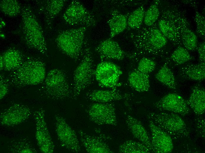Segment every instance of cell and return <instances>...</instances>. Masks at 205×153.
<instances>
[{
	"instance_id": "obj_9",
	"label": "cell",
	"mask_w": 205,
	"mask_h": 153,
	"mask_svg": "<svg viewBox=\"0 0 205 153\" xmlns=\"http://www.w3.org/2000/svg\"><path fill=\"white\" fill-rule=\"evenodd\" d=\"M122 73L120 67L117 64L110 61H102L95 69V78L100 87L116 90L120 85L118 82Z\"/></svg>"
},
{
	"instance_id": "obj_30",
	"label": "cell",
	"mask_w": 205,
	"mask_h": 153,
	"mask_svg": "<svg viewBox=\"0 0 205 153\" xmlns=\"http://www.w3.org/2000/svg\"><path fill=\"white\" fill-rule=\"evenodd\" d=\"M22 6L16 0H1L0 1V10L5 15L15 17L21 13Z\"/></svg>"
},
{
	"instance_id": "obj_8",
	"label": "cell",
	"mask_w": 205,
	"mask_h": 153,
	"mask_svg": "<svg viewBox=\"0 0 205 153\" xmlns=\"http://www.w3.org/2000/svg\"><path fill=\"white\" fill-rule=\"evenodd\" d=\"M176 6L168 5L161 10L160 18L157 22L160 30L173 44L180 46L182 43L177 25Z\"/></svg>"
},
{
	"instance_id": "obj_36",
	"label": "cell",
	"mask_w": 205,
	"mask_h": 153,
	"mask_svg": "<svg viewBox=\"0 0 205 153\" xmlns=\"http://www.w3.org/2000/svg\"><path fill=\"white\" fill-rule=\"evenodd\" d=\"M194 20L196 25L197 33L202 37L205 38V19L204 16L199 12H195Z\"/></svg>"
},
{
	"instance_id": "obj_5",
	"label": "cell",
	"mask_w": 205,
	"mask_h": 153,
	"mask_svg": "<svg viewBox=\"0 0 205 153\" xmlns=\"http://www.w3.org/2000/svg\"><path fill=\"white\" fill-rule=\"evenodd\" d=\"M147 117L171 138L177 139L187 137L190 134L189 128L177 114L151 112L147 114Z\"/></svg>"
},
{
	"instance_id": "obj_31",
	"label": "cell",
	"mask_w": 205,
	"mask_h": 153,
	"mask_svg": "<svg viewBox=\"0 0 205 153\" xmlns=\"http://www.w3.org/2000/svg\"><path fill=\"white\" fill-rule=\"evenodd\" d=\"M145 11L144 6L142 5L130 14L128 19L127 27L135 29L140 28L143 21Z\"/></svg>"
},
{
	"instance_id": "obj_17",
	"label": "cell",
	"mask_w": 205,
	"mask_h": 153,
	"mask_svg": "<svg viewBox=\"0 0 205 153\" xmlns=\"http://www.w3.org/2000/svg\"><path fill=\"white\" fill-rule=\"evenodd\" d=\"M31 114V111L27 106L14 104L1 114L0 124L7 126L17 125L25 121Z\"/></svg>"
},
{
	"instance_id": "obj_24",
	"label": "cell",
	"mask_w": 205,
	"mask_h": 153,
	"mask_svg": "<svg viewBox=\"0 0 205 153\" xmlns=\"http://www.w3.org/2000/svg\"><path fill=\"white\" fill-rule=\"evenodd\" d=\"M1 55L4 62V70L8 71L11 72L18 68L25 59L22 52L15 48L9 49Z\"/></svg>"
},
{
	"instance_id": "obj_37",
	"label": "cell",
	"mask_w": 205,
	"mask_h": 153,
	"mask_svg": "<svg viewBox=\"0 0 205 153\" xmlns=\"http://www.w3.org/2000/svg\"><path fill=\"white\" fill-rule=\"evenodd\" d=\"M9 82L7 78L4 75L0 76V99H2L7 94L9 90Z\"/></svg>"
},
{
	"instance_id": "obj_2",
	"label": "cell",
	"mask_w": 205,
	"mask_h": 153,
	"mask_svg": "<svg viewBox=\"0 0 205 153\" xmlns=\"http://www.w3.org/2000/svg\"><path fill=\"white\" fill-rule=\"evenodd\" d=\"M46 72L45 64L41 60L27 58L18 68L10 72L7 78L9 84L20 88L43 82Z\"/></svg>"
},
{
	"instance_id": "obj_11",
	"label": "cell",
	"mask_w": 205,
	"mask_h": 153,
	"mask_svg": "<svg viewBox=\"0 0 205 153\" xmlns=\"http://www.w3.org/2000/svg\"><path fill=\"white\" fill-rule=\"evenodd\" d=\"M63 18L72 25L94 26L96 22L93 15L79 1L72 0L63 15Z\"/></svg>"
},
{
	"instance_id": "obj_15",
	"label": "cell",
	"mask_w": 205,
	"mask_h": 153,
	"mask_svg": "<svg viewBox=\"0 0 205 153\" xmlns=\"http://www.w3.org/2000/svg\"><path fill=\"white\" fill-rule=\"evenodd\" d=\"M153 106L161 110H166L184 116L190 112L187 102L181 95L175 93L168 94L155 102Z\"/></svg>"
},
{
	"instance_id": "obj_27",
	"label": "cell",
	"mask_w": 205,
	"mask_h": 153,
	"mask_svg": "<svg viewBox=\"0 0 205 153\" xmlns=\"http://www.w3.org/2000/svg\"><path fill=\"white\" fill-rule=\"evenodd\" d=\"M179 72L181 76L185 79L203 81L205 78V63L186 65L180 69Z\"/></svg>"
},
{
	"instance_id": "obj_34",
	"label": "cell",
	"mask_w": 205,
	"mask_h": 153,
	"mask_svg": "<svg viewBox=\"0 0 205 153\" xmlns=\"http://www.w3.org/2000/svg\"><path fill=\"white\" fill-rule=\"evenodd\" d=\"M170 58L177 65L183 64L192 59V57L188 50L180 46H178L173 52Z\"/></svg>"
},
{
	"instance_id": "obj_22",
	"label": "cell",
	"mask_w": 205,
	"mask_h": 153,
	"mask_svg": "<svg viewBox=\"0 0 205 153\" xmlns=\"http://www.w3.org/2000/svg\"><path fill=\"white\" fill-rule=\"evenodd\" d=\"M111 17L107 21L110 29V37L113 38L122 32L127 27V21L130 14H124L118 10L113 9Z\"/></svg>"
},
{
	"instance_id": "obj_35",
	"label": "cell",
	"mask_w": 205,
	"mask_h": 153,
	"mask_svg": "<svg viewBox=\"0 0 205 153\" xmlns=\"http://www.w3.org/2000/svg\"><path fill=\"white\" fill-rule=\"evenodd\" d=\"M156 62L151 59L146 57L141 58L138 63L137 70L142 73L149 74L155 69Z\"/></svg>"
},
{
	"instance_id": "obj_29",
	"label": "cell",
	"mask_w": 205,
	"mask_h": 153,
	"mask_svg": "<svg viewBox=\"0 0 205 153\" xmlns=\"http://www.w3.org/2000/svg\"><path fill=\"white\" fill-rule=\"evenodd\" d=\"M118 150L121 153H148L151 152L143 143L132 140L125 142L119 146Z\"/></svg>"
},
{
	"instance_id": "obj_14",
	"label": "cell",
	"mask_w": 205,
	"mask_h": 153,
	"mask_svg": "<svg viewBox=\"0 0 205 153\" xmlns=\"http://www.w3.org/2000/svg\"><path fill=\"white\" fill-rule=\"evenodd\" d=\"M176 6L177 25L182 44L188 51L196 49L198 39L195 33L190 28L189 24L185 16V12Z\"/></svg>"
},
{
	"instance_id": "obj_28",
	"label": "cell",
	"mask_w": 205,
	"mask_h": 153,
	"mask_svg": "<svg viewBox=\"0 0 205 153\" xmlns=\"http://www.w3.org/2000/svg\"><path fill=\"white\" fill-rule=\"evenodd\" d=\"M168 61H166L156 74L155 77L158 81L168 88L175 89L176 83L173 74L168 66Z\"/></svg>"
},
{
	"instance_id": "obj_12",
	"label": "cell",
	"mask_w": 205,
	"mask_h": 153,
	"mask_svg": "<svg viewBox=\"0 0 205 153\" xmlns=\"http://www.w3.org/2000/svg\"><path fill=\"white\" fill-rule=\"evenodd\" d=\"M55 131L62 145L72 152L80 151L81 146L75 132L60 115L55 114Z\"/></svg>"
},
{
	"instance_id": "obj_38",
	"label": "cell",
	"mask_w": 205,
	"mask_h": 153,
	"mask_svg": "<svg viewBox=\"0 0 205 153\" xmlns=\"http://www.w3.org/2000/svg\"><path fill=\"white\" fill-rule=\"evenodd\" d=\"M205 41L200 43L198 45L196 49L198 54L199 63H205Z\"/></svg>"
},
{
	"instance_id": "obj_13",
	"label": "cell",
	"mask_w": 205,
	"mask_h": 153,
	"mask_svg": "<svg viewBox=\"0 0 205 153\" xmlns=\"http://www.w3.org/2000/svg\"><path fill=\"white\" fill-rule=\"evenodd\" d=\"M33 117L36 124L35 137L41 152L52 153L54 145L50 134L45 119V111L40 108L35 111Z\"/></svg>"
},
{
	"instance_id": "obj_10",
	"label": "cell",
	"mask_w": 205,
	"mask_h": 153,
	"mask_svg": "<svg viewBox=\"0 0 205 153\" xmlns=\"http://www.w3.org/2000/svg\"><path fill=\"white\" fill-rule=\"evenodd\" d=\"M115 106L111 102H95L90 104L87 110L89 119L98 125L115 126L117 124Z\"/></svg>"
},
{
	"instance_id": "obj_39",
	"label": "cell",
	"mask_w": 205,
	"mask_h": 153,
	"mask_svg": "<svg viewBox=\"0 0 205 153\" xmlns=\"http://www.w3.org/2000/svg\"><path fill=\"white\" fill-rule=\"evenodd\" d=\"M197 127L200 133L204 137L205 136V120L202 119L198 121Z\"/></svg>"
},
{
	"instance_id": "obj_20",
	"label": "cell",
	"mask_w": 205,
	"mask_h": 153,
	"mask_svg": "<svg viewBox=\"0 0 205 153\" xmlns=\"http://www.w3.org/2000/svg\"><path fill=\"white\" fill-rule=\"evenodd\" d=\"M129 94H122L116 90L97 89L92 91L86 95L87 99L95 102L106 103L115 101L128 99Z\"/></svg>"
},
{
	"instance_id": "obj_25",
	"label": "cell",
	"mask_w": 205,
	"mask_h": 153,
	"mask_svg": "<svg viewBox=\"0 0 205 153\" xmlns=\"http://www.w3.org/2000/svg\"><path fill=\"white\" fill-rule=\"evenodd\" d=\"M128 80L130 85L137 92H146L150 89L148 74L142 73L136 69L129 74Z\"/></svg>"
},
{
	"instance_id": "obj_7",
	"label": "cell",
	"mask_w": 205,
	"mask_h": 153,
	"mask_svg": "<svg viewBox=\"0 0 205 153\" xmlns=\"http://www.w3.org/2000/svg\"><path fill=\"white\" fill-rule=\"evenodd\" d=\"M44 81L43 91L49 98L59 100L72 97V90L62 70L58 69L50 70Z\"/></svg>"
},
{
	"instance_id": "obj_3",
	"label": "cell",
	"mask_w": 205,
	"mask_h": 153,
	"mask_svg": "<svg viewBox=\"0 0 205 153\" xmlns=\"http://www.w3.org/2000/svg\"><path fill=\"white\" fill-rule=\"evenodd\" d=\"M22 31L27 46L47 56V49L42 29L29 6H22Z\"/></svg>"
},
{
	"instance_id": "obj_33",
	"label": "cell",
	"mask_w": 205,
	"mask_h": 153,
	"mask_svg": "<svg viewBox=\"0 0 205 153\" xmlns=\"http://www.w3.org/2000/svg\"><path fill=\"white\" fill-rule=\"evenodd\" d=\"M160 1H155L145 11L143 22L146 26H151L155 24L160 14L158 5Z\"/></svg>"
},
{
	"instance_id": "obj_40",
	"label": "cell",
	"mask_w": 205,
	"mask_h": 153,
	"mask_svg": "<svg viewBox=\"0 0 205 153\" xmlns=\"http://www.w3.org/2000/svg\"><path fill=\"white\" fill-rule=\"evenodd\" d=\"M4 64L3 58L1 54L0 55V70H4Z\"/></svg>"
},
{
	"instance_id": "obj_4",
	"label": "cell",
	"mask_w": 205,
	"mask_h": 153,
	"mask_svg": "<svg viewBox=\"0 0 205 153\" xmlns=\"http://www.w3.org/2000/svg\"><path fill=\"white\" fill-rule=\"evenodd\" d=\"M87 28L86 26H82L63 31L59 34L55 39L60 50L75 62L77 61L84 53Z\"/></svg>"
},
{
	"instance_id": "obj_32",
	"label": "cell",
	"mask_w": 205,
	"mask_h": 153,
	"mask_svg": "<svg viewBox=\"0 0 205 153\" xmlns=\"http://www.w3.org/2000/svg\"><path fill=\"white\" fill-rule=\"evenodd\" d=\"M9 146L10 151L14 153H36L37 151L31 142L23 139L11 142Z\"/></svg>"
},
{
	"instance_id": "obj_6",
	"label": "cell",
	"mask_w": 205,
	"mask_h": 153,
	"mask_svg": "<svg viewBox=\"0 0 205 153\" xmlns=\"http://www.w3.org/2000/svg\"><path fill=\"white\" fill-rule=\"evenodd\" d=\"M92 52L86 48L82 59L74 71L72 97L76 99L80 93L93 83L95 78V69Z\"/></svg>"
},
{
	"instance_id": "obj_18",
	"label": "cell",
	"mask_w": 205,
	"mask_h": 153,
	"mask_svg": "<svg viewBox=\"0 0 205 153\" xmlns=\"http://www.w3.org/2000/svg\"><path fill=\"white\" fill-rule=\"evenodd\" d=\"M80 139L86 151L90 153H112L103 135L96 136L88 134L81 130L78 131Z\"/></svg>"
},
{
	"instance_id": "obj_26",
	"label": "cell",
	"mask_w": 205,
	"mask_h": 153,
	"mask_svg": "<svg viewBox=\"0 0 205 153\" xmlns=\"http://www.w3.org/2000/svg\"><path fill=\"white\" fill-rule=\"evenodd\" d=\"M65 1L64 0H49L44 2L41 9L47 25L51 24L62 9Z\"/></svg>"
},
{
	"instance_id": "obj_21",
	"label": "cell",
	"mask_w": 205,
	"mask_h": 153,
	"mask_svg": "<svg viewBox=\"0 0 205 153\" xmlns=\"http://www.w3.org/2000/svg\"><path fill=\"white\" fill-rule=\"evenodd\" d=\"M125 121L127 127L134 137L153 152L151 138L140 121L130 115L127 116Z\"/></svg>"
},
{
	"instance_id": "obj_1",
	"label": "cell",
	"mask_w": 205,
	"mask_h": 153,
	"mask_svg": "<svg viewBox=\"0 0 205 153\" xmlns=\"http://www.w3.org/2000/svg\"><path fill=\"white\" fill-rule=\"evenodd\" d=\"M130 36L135 51L128 56L133 60L144 55H161L168 41L159 29L157 22L151 26L141 27Z\"/></svg>"
},
{
	"instance_id": "obj_19",
	"label": "cell",
	"mask_w": 205,
	"mask_h": 153,
	"mask_svg": "<svg viewBox=\"0 0 205 153\" xmlns=\"http://www.w3.org/2000/svg\"><path fill=\"white\" fill-rule=\"evenodd\" d=\"M95 50L101 59L121 61L127 55L118 43L111 39L101 41L96 47Z\"/></svg>"
},
{
	"instance_id": "obj_16",
	"label": "cell",
	"mask_w": 205,
	"mask_h": 153,
	"mask_svg": "<svg viewBox=\"0 0 205 153\" xmlns=\"http://www.w3.org/2000/svg\"><path fill=\"white\" fill-rule=\"evenodd\" d=\"M148 126L151 134V142L153 152L156 153H169L173 149L171 137L156 125L151 120L148 121Z\"/></svg>"
},
{
	"instance_id": "obj_23",
	"label": "cell",
	"mask_w": 205,
	"mask_h": 153,
	"mask_svg": "<svg viewBox=\"0 0 205 153\" xmlns=\"http://www.w3.org/2000/svg\"><path fill=\"white\" fill-rule=\"evenodd\" d=\"M186 102L196 114L200 115L203 114L205 111L204 88L200 86H195Z\"/></svg>"
}]
</instances>
